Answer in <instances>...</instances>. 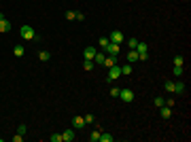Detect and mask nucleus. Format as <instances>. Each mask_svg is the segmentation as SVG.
Listing matches in <instances>:
<instances>
[{
    "label": "nucleus",
    "instance_id": "f257e3e1",
    "mask_svg": "<svg viewBox=\"0 0 191 142\" xmlns=\"http://www.w3.org/2000/svg\"><path fill=\"white\" fill-rule=\"evenodd\" d=\"M19 34H21L24 40H38V36L34 34V28H32V25H21V28H19Z\"/></svg>",
    "mask_w": 191,
    "mask_h": 142
},
{
    "label": "nucleus",
    "instance_id": "f03ea898",
    "mask_svg": "<svg viewBox=\"0 0 191 142\" xmlns=\"http://www.w3.org/2000/svg\"><path fill=\"white\" fill-rule=\"evenodd\" d=\"M119 76H121V66H119V64H115V66H110V68H108L106 83H113V81H117Z\"/></svg>",
    "mask_w": 191,
    "mask_h": 142
},
{
    "label": "nucleus",
    "instance_id": "7ed1b4c3",
    "mask_svg": "<svg viewBox=\"0 0 191 142\" xmlns=\"http://www.w3.org/2000/svg\"><path fill=\"white\" fill-rule=\"evenodd\" d=\"M108 40H110V43H117V45H121V43L125 40V36H123V32H119V30H115V32H110V36H108Z\"/></svg>",
    "mask_w": 191,
    "mask_h": 142
},
{
    "label": "nucleus",
    "instance_id": "20e7f679",
    "mask_svg": "<svg viewBox=\"0 0 191 142\" xmlns=\"http://www.w3.org/2000/svg\"><path fill=\"white\" fill-rule=\"evenodd\" d=\"M104 51H106V55H119L121 45H117V43H108V47L104 49Z\"/></svg>",
    "mask_w": 191,
    "mask_h": 142
},
{
    "label": "nucleus",
    "instance_id": "39448f33",
    "mask_svg": "<svg viewBox=\"0 0 191 142\" xmlns=\"http://www.w3.org/2000/svg\"><path fill=\"white\" fill-rule=\"evenodd\" d=\"M119 100H123V102H132V100H134V91H132V89H121L119 91Z\"/></svg>",
    "mask_w": 191,
    "mask_h": 142
},
{
    "label": "nucleus",
    "instance_id": "423d86ee",
    "mask_svg": "<svg viewBox=\"0 0 191 142\" xmlns=\"http://www.w3.org/2000/svg\"><path fill=\"white\" fill-rule=\"evenodd\" d=\"M13 28V24L7 19V17H0V32H9Z\"/></svg>",
    "mask_w": 191,
    "mask_h": 142
},
{
    "label": "nucleus",
    "instance_id": "0eeeda50",
    "mask_svg": "<svg viewBox=\"0 0 191 142\" xmlns=\"http://www.w3.org/2000/svg\"><path fill=\"white\" fill-rule=\"evenodd\" d=\"M72 127H74V130H83L85 127V117H74L72 119Z\"/></svg>",
    "mask_w": 191,
    "mask_h": 142
},
{
    "label": "nucleus",
    "instance_id": "6e6552de",
    "mask_svg": "<svg viewBox=\"0 0 191 142\" xmlns=\"http://www.w3.org/2000/svg\"><path fill=\"white\" fill-rule=\"evenodd\" d=\"M74 138H77V136H74V130H66V131H62V140H64V142H72Z\"/></svg>",
    "mask_w": 191,
    "mask_h": 142
},
{
    "label": "nucleus",
    "instance_id": "1a4fd4ad",
    "mask_svg": "<svg viewBox=\"0 0 191 142\" xmlns=\"http://www.w3.org/2000/svg\"><path fill=\"white\" fill-rule=\"evenodd\" d=\"M115 64H117V55H106V57H104V62H102V66H106V68L115 66Z\"/></svg>",
    "mask_w": 191,
    "mask_h": 142
},
{
    "label": "nucleus",
    "instance_id": "9d476101",
    "mask_svg": "<svg viewBox=\"0 0 191 142\" xmlns=\"http://www.w3.org/2000/svg\"><path fill=\"white\" fill-rule=\"evenodd\" d=\"M104 57H106V53H104V51H96V55H94V64H98V66H102V62H104Z\"/></svg>",
    "mask_w": 191,
    "mask_h": 142
},
{
    "label": "nucleus",
    "instance_id": "9b49d317",
    "mask_svg": "<svg viewBox=\"0 0 191 142\" xmlns=\"http://www.w3.org/2000/svg\"><path fill=\"white\" fill-rule=\"evenodd\" d=\"M24 53H26L24 45H15V49H13V55H15V57H24Z\"/></svg>",
    "mask_w": 191,
    "mask_h": 142
},
{
    "label": "nucleus",
    "instance_id": "f8f14e48",
    "mask_svg": "<svg viewBox=\"0 0 191 142\" xmlns=\"http://www.w3.org/2000/svg\"><path fill=\"white\" fill-rule=\"evenodd\" d=\"M159 115H161L164 119H170V117H172V108L164 104V106H161V112H159Z\"/></svg>",
    "mask_w": 191,
    "mask_h": 142
},
{
    "label": "nucleus",
    "instance_id": "ddd939ff",
    "mask_svg": "<svg viewBox=\"0 0 191 142\" xmlns=\"http://www.w3.org/2000/svg\"><path fill=\"white\" fill-rule=\"evenodd\" d=\"M174 94H185V83H183V81H176V83H174Z\"/></svg>",
    "mask_w": 191,
    "mask_h": 142
},
{
    "label": "nucleus",
    "instance_id": "4468645a",
    "mask_svg": "<svg viewBox=\"0 0 191 142\" xmlns=\"http://www.w3.org/2000/svg\"><path fill=\"white\" fill-rule=\"evenodd\" d=\"M83 55H85V59H94V55H96V49L94 47H87L83 51Z\"/></svg>",
    "mask_w": 191,
    "mask_h": 142
},
{
    "label": "nucleus",
    "instance_id": "2eb2a0df",
    "mask_svg": "<svg viewBox=\"0 0 191 142\" xmlns=\"http://www.w3.org/2000/svg\"><path fill=\"white\" fill-rule=\"evenodd\" d=\"M132 70H134V66H132L130 62H128L125 66H121V74H125V76H128V74H132Z\"/></svg>",
    "mask_w": 191,
    "mask_h": 142
},
{
    "label": "nucleus",
    "instance_id": "dca6fc26",
    "mask_svg": "<svg viewBox=\"0 0 191 142\" xmlns=\"http://www.w3.org/2000/svg\"><path fill=\"white\" fill-rule=\"evenodd\" d=\"M136 51H138V53H149V45H147V43H138V45H136Z\"/></svg>",
    "mask_w": 191,
    "mask_h": 142
},
{
    "label": "nucleus",
    "instance_id": "f3484780",
    "mask_svg": "<svg viewBox=\"0 0 191 142\" xmlns=\"http://www.w3.org/2000/svg\"><path fill=\"white\" fill-rule=\"evenodd\" d=\"M136 59H138V51H136V49H132L130 53H128V62H130V64H134Z\"/></svg>",
    "mask_w": 191,
    "mask_h": 142
},
{
    "label": "nucleus",
    "instance_id": "a211bd4d",
    "mask_svg": "<svg viewBox=\"0 0 191 142\" xmlns=\"http://www.w3.org/2000/svg\"><path fill=\"white\" fill-rule=\"evenodd\" d=\"M100 134H102L100 130H94L91 134H89V140H91V142H100Z\"/></svg>",
    "mask_w": 191,
    "mask_h": 142
},
{
    "label": "nucleus",
    "instance_id": "6ab92c4d",
    "mask_svg": "<svg viewBox=\"0 0 191 142\" xmlns=\"http://www.w3.org/2000/svg\"><path fill=\"white\" fill-rule=\"evenodd\" d=\"M113 140H115L113 134H100V142H113Z\"/></svg>",
    "mask_w": 191,
    "mask_h": 142
},
{
    "label": "nucleus",
    "instance_id": "aec40b11",
    "mask_svg": "<svg viewBox=\"0 0 191 142\" xmlns=\"http://www.w3.org/2000/svg\"><path fill=\"white\" fill-rule=\"evenodd\" d=\"M164 89H166L168 94H174V83H172V81H166V83H164Z\"/></svg>",
    "mask_w": 191,
    "mask_h": 142
},
{
    "label": "nucleus",
    "instance_id": "412c9836",
    "mask_svg": "<svg viewBox=\"0 0 191 142\" xmlns=\"http://www.w3.org/2000/svg\"><path fill=\"white\" fill-rule=\"evenodd\" d=\"M94 66H96L94 59H85V62H83V68H85V70H94Z\"/></svg>",
    "mask_w": 191,
    "mask_h": 142
},
{
    "label": "nucleus",
    "instance_id": "4be33fe9",
    "mask_svg": "<svg viewBox=\"0 0 191 142\" xmlns=\"http://www.w3.org/2000/svg\"><path fill=\"white\" fill-rule=\"evenodd\" d=\"M49 57H51L49 51H40V53H38V59H40V62H49Z\"/></svg>",
    "mask_w": 191,
    "mask_h": 142
},
{
    "label": "nucleus",
    "instance_id": "5701e85b",
    "mask_svg": "<svg viewBox=\"0 0 191 142\" xmlns=\"http://www.w3.org/2000/svg\"><path fill=\"white\" fill-rule=\"evenodd\" d=\"M174 66H185V59H183V55H176V57H174Z\"/></svg>",
    "mask_w": 191,
    "mask_h": 142
},
{
    "label": "nucleus",
    "instance_id": "b1692460",
    "mask_svg": "<svg viewBox=\"0 0 191 142\" xmlns=\"http://www.w3.org/2000/svg\"><path fill=\"white\" fill-rule=\"evenodd\" d=\"M74 19H77V21H85V13L77 11V13H74Z\"/></svg>",
    "mask_w": 191,
    "mask_h": 142
},
{
    "label": "nucleus",
    "instance_id": "393cba45",
    "mask_svg": "<svg viewBox=\"0 0 191 142\" xmlns=\"http://www.w3.org/2000/svg\"><path fill=\"white\" fill-rule=\"evenodd\" d=\"M153 104H155L157 108H161L164 104H166V100H164V98H155V102H153Z\"/></svg>",
    "mask_w": 191,
    "mask_h": 142
},
{
    "label": "nucleus",
    "instance_id": "a878e982",
    "mask_svg": "<svg viewBox=\"0 0 191 142\" xmlns=\"http://www.w3.org/2000/svg\"><path fill=\"white\" fill-rule=\"evenodd\" d=\"M138 43H140V40H136V38H130V40H128V47H130V49H136V45H138Z\"/></svg>",
    "mask_w": 191,
    "mask_h": 142
},
{
    "label": "nucleus",
    "instance_id": "bb28decb",
    "mask_svg": "<svg viewBox=\"0 0 191 142\" xmlns=\"http://www.w3.org/2000/svg\"><path fill=\"white\" fill-rule=\"evenodd\" d=\"M51 142H64L62 140V134H51Z\"/></svg>",
    "mask_w": 191,
    "mask_h": 142
},
{
    "label": "nucleus",
    "instance_id": "cd10ccee",
    "mask_svg": "<svg viewBox=\"0 0 191 142\" xmlns=\"http://www.w3.org/2000/svg\"><path fill=\"white\" fill-rule=\"evenodd\" d=\"M108 43H110L108 38H100V47H102V51H104V49L108 47Z\"/></svg>",
    "mask_w": 191,
    "mask_h": 142
},
{
    "label": "nucleus",
    "instance_id": "c85d7f7f",
    "mask_svg": "<svg viewBox=\"0 0 191 142\" xmlns=\"http://www.w3.org/2000/svg\"><path fill=\"white\" fill-rule=\"evenodd\" d=\"M119 91H121V89H117V87H113V89H110V95H113V98H119Z\"/></svg>",
    "mask_w": 191,
    "mask_h": 142
},
{
    "label": "nucleus",
    "instance_id": "c756f323",
    "mask_svg": "<svg viewBox=\"0 0 191 142\" xmlns=\"http://www.w3.org/2000/svg\"><path fill=\"white\" fill-rule=\"evenodd\" d=\"M94 121H96L94 115H85V123H94Z\"/></svg>",
    "mask_w": 191,
    "mask_h": 142
},
{
    "label": "nucleus",
    "instance_id": "7c9ffc66",
    "mask_svg": "<svg viewBox=\"0 0 191 142\" xmlns=\"http://www.w3.org/2000/svg\"><path fill=\"white\" fill-rule=\"evenodd\" d=\"M74 13H77V11H66V19H68V21L74 19Z\"/></svg>",
    "mask_w": 191,
    "mask_h": 142
},
{
    "label": "nucleus",
    "instance_id": "2f4dec72",
    "mask_svg": "<svg viewBox=\"0 0 191 142\" xmlns=\"http://www.w3.org/2000/svg\"><path fill=\"white\" fill-rule=\"evenodd\" d=\"M138 59H140V62H147V59H149V53H138Z\"/></svg>",
    "mask_w": 191,
    "mask_h": 142
},
{
    "label": "nucleus",
    "instance_id": "473e14b6",
    "mask_svg": "<svg viewBox=\"0 0 191 142\" xmlns=\"http://www.w3.org/2000/svg\"><path fill=\"white\" fill-rule=\"evenodd\" d=\"M174 74L180 76V74H183V66H174Z\"/></svg>",
    "mask_w": 191,
    "mask_h": 142
},
{
    "label": "nucleus",
    "instance_id": "72a5a7b5",
    "mask_svg": "<svg viewBox=\"0 0 191 142\" xmlns=\"http://www.w3.org/2000/svg\"><path fill=\"white\" fill-rule=\"evenodd\" d=\"M17 134H21V136H24V134H26V125H19V127H17Z\"/></svg>",
    "mask_w": 191,
    "mask_h": 142
},
{
    "label": "nucleus",
    "instance_id": "f704fd0d",
    "mask_svg": "<svg viewBox=\"0 0 191 142\" xmlns=\"http://www.w3.org/2000/svg\"><path fill=\"white\" fill-rule=\"evenodd\" d=\"M21 138H24V136H21V134H17V136H13V142H21Z\"/></svg>",
    "mask_w": 191,
    "mask_h": 142
},
{
    "label": "nucleus",
    "instance_id": "c9c22d12",
    "mask_svg": "<svg viewBox=\"0 0 191 142\" xmlns=\"http://www.w3.org/2000/svg\"><path fill=\"white\" fill-rule=\"evenodd\" d=\"M0 17H4V15H2V13H0Z\"/></svg>",
    "mask_w": 191,
    "mask_h": 142
}]
</instances>
